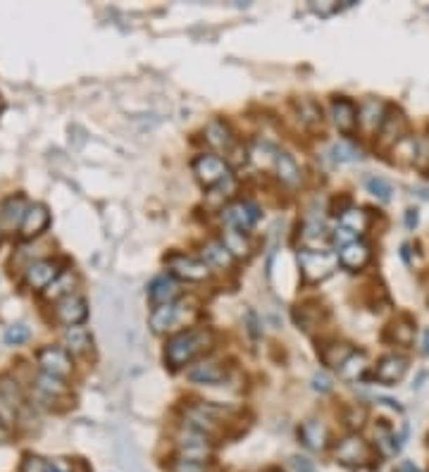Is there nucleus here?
<instances>
[{"label":"nucleus","mask_w":429,"mask_h":472,"mask_svg":"<svg viewBox=\"0 0 429 472\" xmlns=\"http://www.w3.org/2000/svg\"><path fill=\"white\" fill-rule=\"evenodd\" d=\"M298 263L308 282H322L334 272L336 256H331L327 251H319V248H303L298 253Z\"/></svg>","instance_id":"nucleus-2"},{"label":"nucleus","mask_w":429,"mask_h":472,"mask_svg":"<svg viewBox=\"0 0 429 472\" xmlns=\"http://www.w3.org/2000/svg\"><path fill=\"white\" fill-rule=\"evenodd\" d=\"M401 472H422V470H420V468H415L413 463H403V465H401Z\"/></svg>","instance_id":"nucleus-47"},{"label":"nucleus","mask_w":429,"mask_h":472,"mask_svg":"<svg viewBox=\"0 0 429 472\" xmlns=\"http://www.w3.org/2000/svg\"><path fill=\"white\" fill-rule=\"evenodd\" d=\"M386 119V105L377 98H367L358 110V124L365 134H377Z\"/></svg>","instance_id":"nucleus-15"},{"label":"nucleus","mask_w":429,"mask_h":472,"mask_svg":"<svg viewBox=\"0 0 429 472\" xmlns=\"http://www.w3.org/2000/svg\"><path fill=\"white\" fill-rule=\"evenodd\" d=\"M422 353H429V329L425 332V339H422Z\"/></svg>","instance_id":"nucleus-48"},{"label":"nucleus","mask_w":429,"mask_h":472,"mask_svg":"<svg viewBox=\"0 0 429 472\" xmlns=\"http://www.w3.org/2000/svg\"><path fill=\"white\" fill-rule=\"evenodd\" d=\"M365 367H367V355L362 353V350H358V353L353 350V353L343 360V365L339 367V374L346 379V382H355V379L365 372Z\"/></svg>","instance_id":"nucleus-30"},{"label":"nucleus","mask_w":429,"mask_h":472,"mask_svg":"<svg viewBox=\"0 0 429 472\" xmlns=\"http://www.w3.org/2000/svg\"><path fill=\"white\" fill-rule=\"evenodd\" d=\"M365 417H367V410L362 408V405H353V408H348V413H346V417H343V420H346L348 427L358 429V427H362Z\"/></svg>","instance_id":"nucleus-41"},{"label":"nucleus","mask_w":429,"mask_h":472,"mask_svg":"<svg viewBox=\"0 0 429 472\" xmlns=\"http://www.w3.org/2000/svg\"><path fill=\"white\" fill-rule=\"evenodd\" d=\"M339 227L348 229V232H353L355 236H358L367 229V213L360 208H346L339 215Z\"/></svg>","instance_id":"nucleus-31"},{"label":"nucleus","mask_w":429,"mask_h":472,"mask_svg":"<svg viewBox=\"0 0 429 472\" xmlns=\"http://www.w3.org/2000/svg\"><path fill=\"white\" fill-rule=\"evenodd\" d=\"M36 389H39L41 393H46V396L55 398V396H60V393H65V384H62V379L51 377V374L44 372L39 379H36Z\"/></svg>","instance_id":"nucleus-32"},{"label":"nucleus","mask_w":429,"mask_h":472,"mask_svg":"<svg viewBox=\"0 0 429 472\" xmlns=\"http://www.w3.org/2000/svg\"><path fill=\"white\" fill-rule=\"evenodd\" d=\"M370 260V246L362 244V241H353V244L343 246L339 253V263L348 270H360L367 265Z\"/></svg>","instance_id":"nucleus-21"},{"label":"nucleus","mask_w":429,"mask_h":472,"mask_svg":"<svg viewBox=\"0 0 429 472\" xmlns=\"http://www.w3.org/2000/svg\"><path fill=\"white\" fill-rule=\"evenodd\" d=\"M0 107H3V98H0Z\"/></svg>","instance_id":"nucleus-49"},{"label":"nucleus","mask_w":429,"mask_h":472,"mask_svg":"<svg viewBox=\"0 0 429 472\" xmlns=\"http://www.w3.org/2000/svg\"><path fill=\"white\" fill-rule=\"evenodd\" d=\"M291 465L296 468V472H315V465L305 458H291Z\"/></svg>","instance_id":"nucleus-44"},{"label":"nucleus","mask_w":429,"mask_h":472,"mask_svg":"<svg viewBox=\"0 0 429 472\" xmlns=\"http://www.w3.org/2000/svg\"><path fill=\"white\" fill-rule=\"evenodd\" d=\"M65 343H67V348L74 355H86L91 350V346H93L91 334L84 329V327H70V329L65 332Z\"/></svg>","instance_id":"nucleus-27"},{"label":"nucleus","mask_w":429,"mask_h":472,"mask_svg":"<svg viewBox=\"0 0 429 472\" xmlns=\"http://www.w3.org/2000/svg\"><path fill=\"white\" fill-rule=\"evenodd\" d=\"M39 365L46 374L58 377V379H67L72 374V358H70L67 350L60 348V346L41 348L39 350Z\"/></svg>","instance_id":"nucleus-8"},{"label":"nucleus","mask_w":429,"mask_h":472,"mask_svg":"<svg viewBox=\"0 0 429 472\" xmlns=\"http://www.w3.org/2000/svg\"><path fill=\"white\" fill-rule=\"evenodd\" d=\"M391 329H394V339H396V341L398 343H406V346H408L410 341H413V336H415V324L410 322L408 317H401L398 322H394V324H391Z\"/></svg>","instance_id":"nucleus-35"},{"label":"nucleus","mask_w":429,"mask_h":472,"mask_svg":"<svg viewBox=\"0 0 429 472\" xmlns=\"http://www.w3.org/2000/svg\"><path fill=\"white\" fill-rule=\"evenodd\" d=\"M88 315L86 301L81 296H65L55 303V320L65 327H79Z\"/></svg>","instance_id":"nucleus-10"},{"label":"nucleus","mask_w":429,"mask_h":472,"mask_svg":"<svg viewBox=\"0 0 429 472\" xmlns=\"http://www.w3.org/2000/svg\"><path fill=\"white\" fill-rule=\"evenodd\" d=\"M74 284H77L74 272H60V277L46 289L44 296L48 301H60L65 299V296H72V287H74Z\"/></svg>","instance_id":"nucleus-29"},{"label":"nucleus","mask_w":429,"mask_h":472,"mask_svg":"<svg viewBox=\"0 0 429 472\" xmlns=\"http://www.w3.org/2000/svg\"><path fill=\"white\" fill-rule=\"evenodd\" d=\"M193 174H196L198 181H201L203 186H208V189H215V186L232 179L229 165L220 155H213V153H203L193 160Z\"/></svg>","instance_id":"nucleus-3"},{"label":"nucleus","mask_w":429,"mask_h":472,"mask_svg":"<svg viewBox=\"0 0 429 472\" xmlns=\"http://www.w3.org/2000/svg\"><path fill=\"white\" fill-rule=\"evenodd\" d=\"M260 217V208L251 201H237L229 203L225 210H222V220H225L227 227L239 229V232H249V229L256 225Z\"/></svg>","instance_id":"nucleus-6"},{"label":"nucleus","mask_w":429,"mask_h":472,"mask_svg":"<svg viewBox=\"0 0 429 472\" xmlns=\"http://www.w3.org/2000/svg\"><path fill=\"white\" fill-rule=\"evenodd\" d=\"M406 222H408V227L418 225V213H415V210H408V215H406Z\"/></svg>","instance_id":"nucleus-46"},{"label":"nucleus","mask_w":429,"mask_h":472,"mask_svg":"<svg viewBox=\"0 0 429 472\" xmlns=\"http://www.w3.org/2000/svg\"><path fill=\"white\" fill-rule=\"evenodd\" d=\"M331 119H334L336 129L343 134H350L358 124V107L348 98H334L331 100Z\"/></svg>","instance_id":"nucleus-16"},{"label":"nucleus","mask_w":429,"mask_h":472,"mask_svg":"<svg viewBox=\"0 0 429 472\" xmlns=\"http://www.w3.org/2000/svg\"><path fill=\"white\" fill-rule=\"evenodd\" d=\"M186 315V306L184 303H167V306H155V310L150 313V327H153V332H170L174 329L181 320H184Z\"/></svg>","instance_id":"nucleus-12"},{"label":"nucleus","mask_w":429,"mask_h":472,"mask_svg":"<svg viewBox=\"0 0 429 472\" xmlns=\"http://www.w3.org/2000/svg\"><path fill=\"white\" fill-rule=\"evenodd\" d=\"M406 129H408V122L406 117H403V112H389L382 124V129H379V136H382V143L384 146H389V143H398L403 136H406Z\"/></svg>","instance_id":"nucleus-23"},{"label":"nucleus","mask_w":429,"mask_h":472,"mask_svg":"<svg viewBox=\"0 0 429 472\" xmlns=\"http://www.w3.org/2000/svg\"><path fill=\"white\" fill-rule=\"evenodd\" d=\"M205 141L215 150L227 155L234 153V148H237V136H234L232 126H229L225 119H213V122H208V126H205Z\"/></svg>","instance_id":"nucleus-13"},{"label":"nucleus","mask_w":429,"mask_h":472,"mask_svg":"<svg viewBox=\"0 0 429 472\" xmlns=\"http://www.w3.org/2000/svg\"><path fill=\"white\" fill-rule=\"evenodd\" d=\"M350 353H353V350H350L348 343L334 341V343H327V346H322V350H319V358H322L324 365L336 367V370H339V367L343 365V360H346Z\"/></svg>","instance_id":"nucleus-28"},{"label":"nucleus","mask_w":429,"mask_h":472,"mask_svg":"<svg viewBox=\"0 0 429 472\" xmlns=\"http://www.w3.org/2000/svg\"><path fill=\"white\" fill-rule=\"evenodd\" d=\"M213 343V334L208 329H186L174 334L165 346V362L174 370L189 365V362L201 355L205 348Z\"/></svg>","instance_id":"nucleus-1"},{"label":"nucleus","mask_w":429,"mask_h":472,"mask_svg":"<svg viewBox=\"0 0 429 472\" xmlns=\"http://www.w3.org/2000/svg\"><path fill=\"white\" fill-rule=\"evenodd\" d=\"M177 449L179 458L184 461H196V463H208V458L213 456V441L201 432H193L186 427L184 432L177 437Z\"/></svg>","instance_id":"nucleus-4"},{"label":"nucleus","mask_w":429,"mask_h":472,"mask_svg":"<svg viewBox=\"0 0 429 472\" xmlns=\"http://www.w3.org/2000/svg\"><path fill=\"white\" fill-rule=\"evenodd\" d=\"M367 191H370L374 198H379V201H389L391 198V184L382 177L367 179Z\"/></svg>","instance_id":"nucleus-36"},{"label":"nucleus","mask_w":429,"mask_h":472,"mask_svg":"<svg viewBox=\"0 0 429 472\" xmlns=\"http://www.w3.org/2000/svg\"><path fill=\"white\" fill-rule=\"evenodd\" d=\"M53 465L41 456H27L22 461V472H51Z\"/></svg>","instance_id":"nucleus-39"},{"label":"nucleus","mask_w":429,"mask_h":472,"mask_svg":"<svg viewBox=\"0 0 429 472\" xmlns=\"http://www.w3.org/2000/svg\"><path fill=\"white\" fill-rule=\"evenodd\" d=\"M24 341H29V327L24 324L8 327V332H5V343H8V346H20Z\"/></svg>","instance_id":"nucleus-38"},{"label":"nucleus","mask_w":429,"mask_h":472,"mask_svg":"<svg viewBox=\"0 0 429 472\" xmlns=\"http://www.w3.org/2000/svg\"><path fill=\"white\" fill-rule=\"evenodd\" d=\"M334 456H336V461L348 465V468H358V465H365L370 461L372 451H370V444H367L362 437H358V434H348V437L336 446Z\"/></svg>","instance_id":"nucleus-7"},{"label":"nucleus","mask_w":429,"mask_h":472,"mask_svg":"<svg viewBox=\"0 0 429 472\" xmlns=\"http://www.w3.org/2000/svg\"><path fill=\"white\" fill-rule=\"evenodd\" d=\"M0 239H3V232H0Z\"/></svg>","instance_id":"nucleus-50"},{"label":"nucleus","mask_w":429,"mask_h":472,"mask_svg":"<svg viewBox=\"0 0 429 472\" xmlns=\"http://www.w3.org/2000/svg\"><path fill=\"white\" fill-rule=\"evenodd\" d=\"M298 437L303 441V446H308L310 451H322L327 446V429H324L322 422L317 420H308L301 425Z\"/></svg>","instance_id":"nucleus-22"},{"label":"nucleus","mask_w":429,"mask_h":472,"mask_svg":"<svg viewBox=\"0 0 429 472\" xmlns=\"http://www.w3.org/2000/svg\"><path fill=\"white\" fill-rule=\"evenodd\" d=\"M203 263L208 268H217V270H229L234 265V256L227 251V246L222 241H205L203 246Z\"/></svg>","instance_id":"nucleus-19"},{"label":"nucleus","mask_w":429,"mask_h":472,"mask_svg":"<svg viewBox=\"0 0 429 472\" xmlns=\"http://www.w3.org/2000/svg\"><path fill=\"white\" fill-rule=\"evenodd\" d=\"M165 263H167V268L172 270V275L179 277V280L203 282L210 277V268L203 263V260L184 256V253H172V256H167Z\"/></svg>","instance_id":"nucleus-5"},{"label":"nucleus","mask_w":429,"mask_h":472,"mask_svg":"<svg viewBox=\"0 0 429 472\" xmlns=\"http://www.w3.org/2000/svg\"><path fill=\"white\" fill-rule=\"evenodd\" d=\"M334 157L339 162H355V160H360L362 157V150L358 148V146H353L350 141H339V143H334Z\"/></svg>","instance_id":"nucleus-33"},{"label":"nucleus","mask_w":429,"mask_h":472,"mask_svg":"<svg viewBox=\"0 0 429 472\" xmlns=\"http://www.w3.org/2000/svg\"><path fill=\"white\" fill-rule=\"evenodd\" d=\"M172 472H210L208 463H196V461H184V458H177L172 463Z\"/></svg>","instance_id":"nucleus-40"},{"label":"nucleus","mask_w":429,"mask_h":472,"mask_svg":"<svg viewBox=\"0 0 429 472\" xmlns=\"http://www.w3.org/2000/svg\"><path fill=\"white\" fill-rule=\"evenodd\" d=\"M312 389L319 391V393H329L331 391V379L324 372H317L315 377H312Z\"/></svg>","instance_id":"nucleus-42"},{"label":"nucleus","mask_w":429,"mask_h":472,"mask_svg":"<svg viewBox=\"0 0 429 472\" xmlns=\"http://www.w3.org/2000/svg\"><path fill=\"white\" fill-rule=\"evenodd\" d=\"M186 377H189V382H193V384L215 386L227 379V367L222 365L220 360H201L189 367Z\"/></svg>","instance_id":"nucleus-11"},{"label":"nucleus","mask_w":429,"mask_h":472,"mask_svg":"<svg viewBox=\"0 0 429 472\" xmlns=\"http://www.w3.org/2000/svg\"><path fill=\"white\" fill-rule=\"evenodd\" d=\"M298 110H301V117H303L305 124L322 126V112H319V107L312 100H301L298 103Z\"/></svg>","instance_id":"nucleus-34"},{"label":"nucleus","mask_w":429,"mask_h":472,"mask_svg":"<svg viewBox=\"0 0 429 472\" xmlns=\"http://www.w3.org/2000/svg\"><path fill=\"white\" fill-rule=\"evenodd\" d=\"M22 405V391L12 377H0V417L10 422L15 410Z\"/></svg>","instance_id":"nucleus-17"},{"label":"nucleus","mask_w":429,"mask_h":472,"mask_svg":"<svg viewBox=\"0 0 429 472\" xmlns=\"http://www.w3.org/2000/svg\"><path fill=\"white\" fill-rule=\"evenodd\" d=\"M222 244L227 246V251L232 253L234 258H246L251 256V241L246 232H239V229L225 227V234H222Z\"/></svg>","instance_id":"nucleus-26"},{"label":"nucleus","mask_w":429,"mask_h":472,"mask_svg":"<svg viewBox=\"0 0 429 472\" xmlns=\"http://www.w3.org/2000/svg\"><path fill=\"white\" fill-rule=\"evenodd\" d=\"M353 241H358V236H355L353 232H348V229H343V227H339L334 232V244H339L341 248L343 246H348V244H353Z\"/></svg>","instance_id":"nucleus-43"},{"label":"nucleus","mask_w":429,"mask_h":472,"mask_svg":"<svg viewBox=\"0 0 429 472\" xmlns=\"http://www.w3.org/2000/svg\"><path fill=\"white\" fill-rule=\"evenodd\" d=\"M48 220H51V215H48V210L44 205H39V203L32 205V208L27 210V215H24L22 234L27 236V239H34V236H39L48 227Z\"/></svg>","instance_id":"nucleus-24"},{"label":"nucleus","mask_w":429,"mask_h":472,"mask_svg":"<svg viewBox=\"0 0 429 472\" xmlns=\"http://www.w3.org/2000/svg\"><path fill=\"white\" fill-rule=\"evenodd\" d=\"M27 210L29 208H27V203H24L22 196H12L3 203V208H0V222H3L8 229H15L17 225H22L24 222Z\"/></svg>","instance_id":"nucleus-25"},{"label":"nucleus","mask_w":429,"mask_h":472,"mask_svg":"<svg viewBox=\"0 0 429 472\" xmlns=\"http://www.w3.org/2000/svg\"><path fill=\"white\" fill-rule=\"evenodd\" d=\"M58 277H60V268L55 260H34V263L27 265V272H24V282H27V287L34 289V291H46Z\"/></svg>","instance_id":"nucleus-9"},{"label":"nucleus","mask_w":429,"mask_h":472,"mask_svg":"<svg viewBox=\"0 0 429 472\" xmlns=\"http://www.w3.org/2000/svg\"><path fill=\"white\" fill-rule=\"evenodd\" d=\"M8 437H10V422L0 417V441H5Z\"/></svg>","instance_id":"nucleus-45"},{"label":"nucleus","mask_w":429,"mask_h":472,"mask_svg":"<svg viewBox=\"0 0 429 472\" xmlns=\"http://www.w3.org/2000/svg\"><path fill=\"white\" fill-rule=\"evenodd\" d=\"M275 169L279 181L284 186H289V189L301 184V167L289 153H275Z\"/></svg>","instance_id":"nucleus-20"},{"label":"nucleus","mask_w":429,"mask_h":472,"mask_svg":"<svg viewBox=\"0 0 429 472\" xmlns=\"http://www.w3.org/2000/svg\"><path fill=\"white\" fill-rule=\"evenodd\" d=\"M406 370H408L406 355L389 353L377 362V367H374V377H377V382H382V384H396L403 379Z\"/></svg>","instance_id":"nucleus-14"},{"label":"nucleus","mask_w":429,"mask_h":472,"mask_svg":"<svg viewBox=\"0 0 429 472\" xmlns=\"http://www.w3.org/2000/svg\"><path fill=\"white\" fill-rule=\"evenodd\" d=\"M179 296V284L172 280V277L162 275V277H155L153 282H150L148 287V299L153 301L155 306H167V303H174Z\"/></svg>","instance_id":"nucleus-18"},{"label":"nucleus","mask_w":429,"mask_h":472,"mask_svg":"<svg viewBox=\"0 0 429 472\" xmlns=\"http://www.w3.org/2000/svg\"><path fill=\"white\" fill-rule=\"evenodd\" d=\"M374 437H377V444L382 446V451L384 453H396L398 451V444H396V434L391 432V429H386V427H377L374 429Z\"/></svg>","instance_id":"nucleus-37"}]
</instances>
